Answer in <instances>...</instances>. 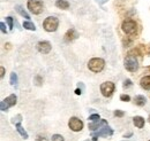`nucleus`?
Returning a JSON list of instances; mask_svg holds the SVG:
<instances>
[{
  "label": "nucleus",
  "mask_w": 150,
  "mask_h": 141,
  "mask_svg": "<svg viewBox=\"0 0 150 141\" xmlns=\"http://www.w3.org/2000/svg\"><path fill=\"white\" fill-rule=\"evenodd\" d=\"M58 25H59V20L54 16H49L43 22V28L47 32H54L58 29Z\"/></svg>",
  "instance_id": "f257e3e1"
},
{
  "label": "nucleus",
  "mask_w": 150,
  "mask_h": 141,
  "mask_svg": "<svg viewBox=\"0 0 150 141\" xmlns=\"http://www.w3.org/2000/svg\"><path fill=\"white\" fill-rule=\"evenodd\" d=\"M104 66H105V61L103 59H99V57L91 59L88 63V68L93 72H100L104 69Z\"/></svg>",
  "instance_id": "f03ea898"
},
{
  "label": "nucleus",
  "mask_w": 150,
  "mask_h": 141,
  "mask_svg": "<svg viewBox=\"0 0 150 141\" xmlns=\"http://www.w3.org/2000/svg\"><path fill=\"white\" fill-rule=\"evenodd\" d=\"M121 29L126 35H134L136 34V30H137L136 22L133 20H125L121 24Z\"/></svg>",
  "instance_id": "7ed1b4c3"
},
{
  "label": "nucleus",
  "mask_w": 150,
  "mask_h": 141,
  "mask_svg": "<svg viewBox=\"0 0 150 141\" xmlns=\"http://www.w3.org/2000/svg\"><path fill=\"white\" fill-rule=\"evenodd\" d=\"M27 6H28V9L33 14H35V15L40 14L42 10H43V2H42V0H28Z\"/></svg>",
  "instance_id": "20e7f679"
},
{
  "label": "nucleus",
  "mask_w": 150,
  "mask_h": 141,
  "mask_svg": "<svg viewBox=\"0 0 150 141\" xmlns=\"http://www.w3.org/2000/svg\"><path fill=\"white\" fill-rule=\"evenodd\" d=\"M125 68L131 72H135L139 69V62L135 59V56H133L132 54H128V56L125 59Z\"/></svg>",
  "instance_id": "39448f33"
},
{
  "label": "nucleus",
  "mask_w": 150,
  "mask_h": 141,
  "mask_svg": "<svg viewBox=\"0 0 150 141\" xmlns=\"http://www.w3.org/2000/svg\"><path fill=\"white\" fill-rule=\"evenodd\" d=\"M112 134H113V130L109 125H106V126H103L102 128H99L97 132H94L91 134V137H93V141H97V138H99V137L108 138V137H111Z\"/></svg>",
  "instance_id": "423d86ee"
},
{
  "label": "nucleus",
  "mask_w": 150,
  "mask_h": 141,
  "mask_svg": "<svg viewBox=\"0 0 150 141\" xmlns=\"http://www.w3.org/2000/svg\"><path fill=\"white\" fill-rule=\"evenodd\" d=\"M114 84L112 82H105L100 85V92L105 98H110L114 92Z\"/></svg>",
  "instance_id": "0eeeda50"
},
{
  "label": "nucleus",
  "mask_w": 150,
  "mask_h": 141,
  "mask_svg": "<svg viewBox=\"0 0 150 141\" xmlns=\"http://www.w3.org/2000/svg\"><path fill=\"white\" fill-rule=\"evenodd\" d=\"M68 126H69V128L72 131L79 132V131H81L83 128V122L81 119H79L77 117H72L69 119V122H68Z\"/></svg>",
  "instance_id": "6e6552de"
},
{
  "label": "nucleus",
  "mask_w": 150,
  "mask_h": 141,
  "mask_svg": "<svg viewBox=\"0 0 150 141\" xmlns=\"http://www.w3.org/2000/svg\"><path fill=\"white\" fill-rule=\"evenodd\" d=\"M36 47H37L38 52L42 54L50 53V51H51V48H52V46H51V44H50L49 41H39Z\"/></svg>",
  "instance_id": "1a4fd4ad"
},
{
  "label": "nucleus",
  "mask_w": 150,
  "mask_h": 141,
  "mask_svg": "<svg viewBox=\"0 0 150 141\" xmlns=\"http://www.w3.org/2000/svg\"><path fill=\"white\" fill-rule=\"evenodd\" d=\"M77 37H79V34L76 32V30L73 29V28H71V29L65 34L64 39H65V41H66V43H71V41L75 40Z\"/></svg>",
  "instance_id": "9d476101"
},
{
  "label": "nucleus",
  "mask_w": 150,
  "mask_h": 141,
  "mask_svg": "<svg viewBox=\"0 0 150 141\" xmlns=\"http://www.w3.org/2000/svg\"><path fill=\"white\" fill-rule=\"evenodd\" d=\"M106 125H108V122H106L105 119H99V121H97V122L90 123L88 125V127H89V130H91V131H96V130H99V128H102L103 126H106Z\"/></svg>",
  "instance_id": "9b49d317"
},
{
  "label": "nucleus",
  "mask_w": 150,
  "mask_h": 141,
  "mask_svg": "<svg viewBox=\"0 0 150 141\" xmlns=\"http://www.w3.org/2000/svg\"><path fill=\"white\" fill-rule=\"evenodd\" d=\"M133 123H134V125H135L137 128H142V127L144 126L146 121H144V118L141 117V116H135V117L133 118Z\"/></svg>",
  "instance_id": "f8f14e48"
},
{
  "label": "nucleus",
  "mask_w": 150,
  "mask_h": 141,
  "mask_svg": "<svg viewBox=\"0 0 150 141\" xmlns=\"http://www.w3.org/2000/svg\"><path fill=\"white\" fill-rule=\"evenodd\" d=\"M134 102H135V105L139 107H142L146 105V102H147V99L143 96V95H136L135 98H134Z\"/></svg>",
  "instance_id": "ddd939ff"
},
{
  "label": "nucleus",
  "mask_w": 150,
  "mask_h": 141,
  "mask_svg": "<svg viewBox=\"0 0 150 141\" xmlns=\"http://www.w3.org/2000/svg\"><path fill=\"white\" fill-rule=\"evenodd\" d=\"M140 85L141 87L144 88V89H150V76H146L141 79L140 82Z\"/></svg>",
  "instance_id": "4468645a"
},
{
  "label": "nucleus",
  "mask_w": 150,
  "mask_h": 141,
  "mask_svg": "<svg viewBox=\"0 0 150 141\" xmlns=\"http://www.w3.org/2000/svg\"><path fill=\"white\" fill-rule=\"evenodd\" d=\"M5 102L9 107L15 106V105H16V95H15V94H11L9 96H7V98L5 99Z\"/></svg>",
  "instance_id": "2eb2a0df"
},
{
  "label": "nucleus",
  "mask_w": 150,
  "mask_h": 141,
  "mask_svg": "<svg viewBox=\"0 0 150 141\" xmlns=\"http://www.w3.org/2000/svg\"><path fill=\"white\" fill-rule=\"evenodd\" d=\"M56 6L60 9H68L69 8V2L66 0H57Z\"/></svg>",
  "instance_id": "dca6fc26"
},
{
  "label": "nucleus",
  "mask_w": 150,
  "mask_h": 141,
  "mask_svg": "<svg viewBox=\"0 0 150 141\" xmlns=\"http://www.w3.org/2000/svg\"><path fill=\"white\" fill-rule=\"evenodd\" d=\"M15 9H16V12L19 13L22 17L27 18L28 21L30 20V15H29V14H28V13H27V12H25V10H24L22 7H21V6H19V5H18V6H15Z\"/></svg>",
  "instance_id": "f3484780"
},
{
  "label": "nucleus",
  "mask_w": 150,
  "mask_h": 141,
  "mask_svg": "<svg viewBox=\"0 0 150 141\" xmlns=\"http://www.w3.org/2000/svg\"><path fill=\"white\" fill-rule=\"evenodd\" d=\"M15 126H16V131L19 132L20 135H21L23 139H28V138H29V137H28V133H27V131H25V130H24V128L21 126V124H20V123L16 124Z\"/></svg>",
  "instance_id": "a211bd4d"
},
{
  "label": "nucleus",
  "mask_w": 150,
  "mask_h": 141,
  "mask_svg": "<svg viewBox=\"0 0 150 141\" xmlns=\"http://www.w3.org/2000/svg\"><path fill=\"white\" fill-rule=\"evenodd\" d=\"M23 28L27 29V30H31V31H35V30H36L35 24L31 23L30 21H25V22H23Z\"/></svg>",
  "instance_id": "6ab92c4d"
},
{
  "label": "nucleus",
  "mask_w": 150,
  "mask_h": 141,
  "mask_svg": "<svg viewBox=\"0 0 150 141\" xmlns=\"http://www.w3.org/2000/svg\"><path fill=\"white\" fill-rule=\"evenodd\" d=\"M11 85H13V86L18 85V75L15 72L11 73Z\"/></svg>",
  "instance_id": "aec40b11"
},
{
  "label": "nucleus",
  "mask_w": 150,
  "mask_h": 141,
  "mask_svg": "<svg viewBox=\"0 0 150 141\" xmlns=\"http://www.w3.org/2000/svg\"><path fill=\"white\" fill-rule=\"evenodd\" d=\"M22 122V116L21 115H16L15 117H13L12 118V124H19V123H21Z\"/></svg>",
  "instance_id": "412c9836"
},
{
  "label": "nucleus",
  "mask_w": 150,
  "mask_h": 141,
  "mask_svg": "<svg viewBox=\"0 0 150 141\" xmlns=\"http://www.w3.org/2000/svg\"><path fill=\"white\" fill-rule=\"evenodd\" d=\"M99 119H100V117H99L98 114H93V115L89 116V121H91V122H97Z\"/></svg>",
  "instance_id": "4be33fe9"
},
{
  "label": "nucleus",
  "mask_w": 150,
  "mask_h": 141,
  "mask_svg": "<svg viewBox=\"0 0 150 141\" xmlns=\"http://www.w3.org/2000/svg\"><path fill=\"white\" fill-rule=\"evenodd\" d=\"M6 22H7V24H8V28L12 30V29H13V22H14L13 17H11V16L6 17Z\"/></svg>",
  "instance_id": "5701e85b"
},
{
  "label": "nucleus",
  "mask_w": 150,
  "mask_h": 141,
  "mask_svg": "<svg viewBox=\"0 0 150 141\" xmlns=\"http://www.w3.org/2000/svg\"><path fill=\"white\" fill-rule=\"evenodd\" d=\"M9 108V106L5 102V100L4 101H1V103H0V109H1V111H7V109Z\"/></svg>",
  "instance_id": "b1692460"
},
{
  "label": "nucleus",
  "mask_w": 150,
  "mask_h": 141,
  "mask_svg": "<svg viewBox=\"0 0 150 141\" xmlns=\"http://www.w3.org/2000/svg\"><path fill=\"white\" fill-rule=\"evenodd\" d=\"M120 100L124 101V102H128V101L131 100V96L127 95V94H121V95H120Z\"/></svg>",
  "instance_id": "393cba45"
},
{
  "label": "nucleus",
  "mask_w": 150,
  "mask_h": 141,
  "mask_svg": "<svg viewBox=\"0 0 150 141\" xmlns=\"http://www.w3.org/2000/svg\"><path fill=\"white\" fill-rule=\"evenodd\" d=\"M52 141H65V140H64L62 135H60V134H54V135L52 137Z\"/></svg>",
  "instance_id": "a878e982"
},
{
  "label": "nucleus",
  "mask_w": 150,
  "mask_h": 141,
  "mask_svg": "<svg viewBox=\"0 0 150 141\" xmlns=\"http://www.w3.org/2000/svg\"><path fill=\"white\" fill-rule=\"evenodd\" d=\"M132 85H133V83H132L131 79H126L125 82H124V88H128L131 87Z\"/></svg>",
  "instance_id": "bb28decb"
},
{
  "label": "nucleus",
  "mask_w": 150,
  "mask_h": 141,
  "mask_svg": "<svg viewBox=\"0 0 150 141\" xmlns=\"http://www.w3.org/2000/svg\"><path fill=\"white\" fill-rule=\"evenodd\" d=\"M124 115H125V112L121 111V110H115L114 111V116H117V117H122Z\"/></svg>",
  "instance_id": "cd10ccee"
},
{
  "label": "nucleus",
  "mask_w": 150,
  "mask_h": 141,
  "mask_svg": "<svg viewBox=\"0 0 150 141\" xmlns=\"http://www.w3.org/2000/svg\"><path fill=\"white\" fill-rule=\"evenodd\" d=\"M0 28H1V32H2V34H7L6 25H5V23H4V22H1V23H0Z\"/></svg>",
  "instance_id": "c85d7f7f"
},
{
  "label": "nucleus",
  "mask_w": 150,
  "mask_h": 141,
  "mask_svg": "<svg viewBox=\"0 0 150 141\" xmlns=\"http://www.w3.org/2000/svg\"><path fill=\"white\" fill-rule=\"evenodd\" d=\"M35 82H36V85H38V86H39V85L42 84L43 79H42V78H40L39 76H36V77H35Z\"/></svg>",
  "instance_id": "c756f323"
},
{
  "label": "nucleus",
  "mask_w": 150,
  "mask_h": 141,
  "mask_svg": "<svg viewBox=\"0 0 150 141\" xmlns=\"http://www.w3.org/2000/svg\"><path fill=\"white\" fill-rule=\"evenodd\" d=\"M0 76H1V78H4V76H5V68L4 67L0 68Z\"/></svg>",
  "instance_id": "7c9ffc66"
},
{
  "label": "nucleus",
  "mask_w": 150,
  "mask_h": 141,
  "mask_svg": "<svg viewBox=\"0 0 150 141\" xmlns=\"http://www.w3.org/2000/svg\"><path fill=\"white\" fill-rule=\"evenodd\" d=\"M37 141H47V139L45 137H42V135H38L37 137Z\"/></svg>",
  "instance_id": "2f4dec72"
},
{
  "label": "nucleus",
  "mask_w": 150,
  "mask_h": 141,
  "mask_svg": "<svg viewBox=\"0 0 150 141\" xmlns=\"http://www.w3.org/2000/svg\"><path fill=\"white\" fill-rule=\"evenodd\" d=\"M82 92H83V91H82V89H81V88L79 87V88H76V89H75V94H77V95H80V94H82Z\"/></svg>",
  "instance_id": "473e14b6"
},
{
  "label": "nucleus",
  "mask_w": 150,
  "mask_h": 141,
  "mask_svg": "<svg viewBox=\"0 0 150 141\" xmlns=\"http://www.w3.org/2000/svg\"><path fill=\"white\" fill-rule=\"evenodd\" d=\"M96 1H97L99 5H104L105 2H108V0H96Z\"/></svg>",
  "instance_id": "72a5a7b5"
},
{
  "label": "nucleus",
  "mask_w": 150,
  "mask_h": 141,
  "mask_svg": "<svg viewBox=\"0 0 150 141\" xmlns=\"http://www.w3.org/2000/svg\"><path fill=\"white\" fill-rule=\"evenodd\" d=\"M77 86H79V87L81 88L82 91H84V85H83L82 83H79V84H77Z\"/></svg>",
  "instance_id": "f704fd0d"
},
{
  "label": "nucleus",
  "mask_w": 150,
  "mask_h": 141,
  "mask_svg": "<svg viewBox=\"0 0 150 141\" xmlns=\"http://www.w3.org/2000/svg\"><path fill=\"white\" fill-rule=\"evenodd\" d=\"M148 119H149V123H150V116H149V118H148Z\"/></svg>",
  "instance_id": "c9c22d12"
},
{
  "label": "nucleus",
  "mask_w": 150,
  "mask_h": 141,
  "mask_svg": "<svg viewBox=\"0 0 150 141\" xmlns=\"http://www.w3.org/2000/svg\"><path fill=\"white\" fill-rule=\"evenodd\" d=\"M149 69H150V67H149Z\"/></svg>",
  "instance_id": "e433bc0d"
},
{
  "label": "nucleus",
  "mask_w": 150,
  "mask_h": 141,
  "mask_svg": "<svg viewBox=\"0 0 150 141\" xmlns=\"http://www.w3.org/2000/svg\"><path fill=\"white\" fill-rule=\"evenodd\" d=\"M87 141H88V140H87Z\"/></svg>",
  "instance_id": "4c0bfd02"
},
{
  "label": "nucleus",
  "mask_w": 150,
  "mask_h": 141,
  "mask_svg": "<svg viewBox=\"0 0 150 141\" xmlns=\"http://www.w3.org/2000/svg\"><path fill=\"white\" fill-rule=\"evenodd\" d=\"M149 141H150V140H149Z\"/></svg>",
  "instance_id": "58836bf2"
}]
</instances>
